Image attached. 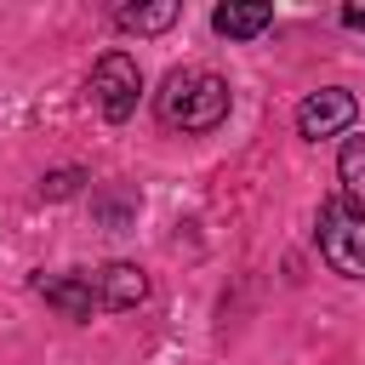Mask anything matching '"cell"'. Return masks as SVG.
<instances>
[{
    "label": "cell",
    "instance_id": "5",
    "mask_svg": "<svg viewBox=\"0 0 365 365\" xmlns=\"http://www.w3.org/2000/svg\"><path fill=\"white\" fill-rule=\"evenodd\" d=\"M91 291H97V308L125 314V308L148 302V274H143L137 262H108V268H97V274H91Z\"/></svg>",
    "mask_w": 365,
    "mask_h": 365
},
{
    "label": "cell",
    "instance_id": "1",
    "mask_svg": "<svg viewBox=\"0 0 365 365\" xmlns=\"http://www.w3.org/2000/svg\"><path fill=\"white\" fill-rule=\"evenodd\" d=\"M228 108H234V91H228V80L211 74V68H177V74H165V86L154 91L160 125H165V131H188V137L217 131V125L228 120Z\"/></svg>",
    "mask_w": 365,
    "mask_h": 365
},
{
    "label": "cell",
    "instance_id": "4",
    "mask_svg": "<svg viewBox=\"0 0 365 365\" xmlns=\"http://www.w3.org/2000/svg\"><path fill=\"white\" fill-rule=\"evenodd\" d=\"M354 120H359V103H354L348 86H325V91H308V97L297 103V131H302L308 143L336 137V131H348Z\"/></svg>",
    "mask_w": 365,
    "mask_h": 365
},
{
    "label": "cell",
    "instance_id": "6",
    "mask_svg": "<svg viewBox=\"0 0 365 365\" xmlns=\"http://www.w3.org/2000/svg\"><path fill=\"white\" fill-rule=\"evenodd\" d=\"M268 23H274V6H268V0H228V6L211 11V29H217L222 40H251V34H262Z\"/></svg>",
    "mask_w": 365,
    "mask_h": 365
},
{
    "label": "cell",
    "instance_id": "11",
    "mask_svg": "<svg viewBox=\"0 0 365 365\" xmlns=\"http://www.w3.org/2000/svg\"><path fill=\"white\" fill-rule=\"evenodd\" d=\"M342 23L348 29H365V6H342Z\"/></svg>",
    "mask_w": 365,
    "mask_h": 365
},
{
    "label": "cell",
    "instance_id": "9",
    "mask_svg": "<svg viewBox=\"0 0 365 365\" xmlns=\"http://www.w3.org/2000/svg\"><path fill=\"white\" fill-rule=\"evenodd\" d=\"M336 177H342L348 200L365 211V137H348V143H342V154H336Z\"/></svg>",
    "mask_w": 365,
    "mask_h": 365
},
{
    "label": "cell",
    "instance_id": "10",
    "mask_svg": "<svg viewBox=\"0 0 365 365\" xmlns=\"http://www.w3.org/2000/svg\"><path fill=\"white\" fill-rule=\"evenodd\" d=\"M74 182H80V177H74V171H63V177H46V182H40V194L63 200V194H74Z\"/></svg>",
    "mask_w": 365,
    "mask_h": 365
},
{
    "label": "cell",
    "instance_id": "2",
    "mask_svg": "<svg viewBox=\"0 0 365 365\" xmlns=\"http://www.w3.org/2000/svg\"><path fill=\"white\" fill-rule=\"evenodd\" d=\"M314 240H319V257L342 274V279H365V211L336 194L319 205V222H314Z\"/></svg>",
    "mask_w": 365,
    "mask_h": 365
},
{
    "label": "cell",
    "instance_id": "3",
    "mask_svg": "<svg viewBox=\"0 0 365 365\" xmlns=\"http://www.w3.org/2000/svg\"><path fill=\"white\" fill-rule=\"evenodd\" d=\"M137 97H143V68H137V57L103 51V57L91 63V103L103 108V120H114V125L131 120Z\"/></svg>",
    "mask_w": 365,
    "mask_h": 365
},
{
    "label": "cell",
    "instance_id": "7",
    "mask_svg": "<svg viewBox=\"0 0 365 365\" xmlns=\"http://www.w3.org/2000/svg\"><path fill=\"white\" fill-rule=\"evenodd\" d=\"M40 297H46L63 319H91V308H97L91 274H57V279H40Z\"/></svg>",
    "mask_w": 365,
    "mask_h": 365
},
{
    "label": "cell",
    "instance_id": "8",
    "mask_svg": "<svg viewBox=\"0 0 365 365\" xmlns=\"http://www.w3.org/2000/svg\"><path fill=\"white\" fill-rule=\"evenodd\" d=\"M182 17V6L177 0H154V6H120L114 11V23L125 29V34H160V29H171Z\"/></svg>",
    "mask_w": 365,
    "mask_h": 365
}]
</instances>
